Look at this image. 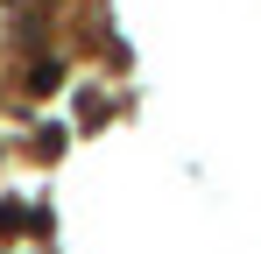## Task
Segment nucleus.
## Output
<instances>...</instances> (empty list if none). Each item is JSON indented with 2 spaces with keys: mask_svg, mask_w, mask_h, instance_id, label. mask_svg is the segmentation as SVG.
<instances>
[{
  "mask_svg": "<svg viewBox=\"0 0 261 254\" xmlns=\"http://www.w3.org/2000/svg\"><path fill=\"white\" fill-rule=\"evenodd\" d=\"M57 85H64V57H57V49H36V57H29V71H21V92H29V99H43V92H57Z\"/></svg>",
  "mask_w": 261,
  "mask_h": 254,
  "instance_id": "obj_1",
  "label": "nucleus"
}]
</instances>
